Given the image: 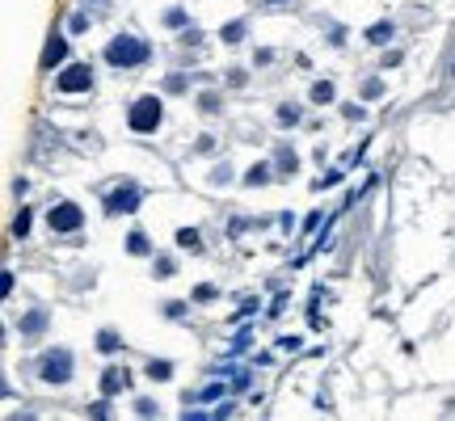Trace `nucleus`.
<instances>
[{
    "instance_id": "obj_1",
    "label": "nucleus",
    "mask_w": 455,
    "mask_h": 421,
    "mask_svg": "<svg viewBox=\"0 0 455 421\" xmlns=\"http://www.w3.org/2000/svg\"><path fill=\"white\" fill-rule=\"evenodd\" d=\"M148 55H152V46L143 38H135V34H118L106 46V64L110 68H139V64H148Z\"/></svg>"
},
{
    "instance_id": "obj_2",
    "label": "nucleus",
    "mask_w": 455,
    "mask_h": 421,
    "mask_svg": "<svg viewBox=\"0 0 455 421\" xmlns=\"http://www.w3.org/2000/svg\"><path fill=\"white\" fill-rule=\"evenodd\" d=\"M161 118H165V110H161V101H157V97H139L131 110H127V123H131V131H139V135L157 131Z\"/></svg>"
},
{
    "instance_id": "obj_3",
    "label": "nucleus",
    "mask_w": 455,
    "mask_h": 421,
    "mask_svg": "<svg viewBox=\"0 0 455 421\" xmlns=\"http://www.w3.org/2000/svg\"><path fill=\"white\" fill-rule=\"evenodd\" d=\"M38 375H42L46 384H68V379H72V354H68V350H51V354L42 358V366H38Z\"/></svg>"
},
{
    "instance_id": "obj_4",
    "label": "nucleus",
    "mask_w": 455,
    "mask_h": 421,
    "mask_svg": "<svg viewBox=\"0 0 455 421\" xmlns=\"http://www.w3.org/2000/svg\"><path fill=\"white\" fill-rule=\"evenodd\" d=\"M55 89H60V93H84V89H93V72H89V64H72V68H64V72L55 76Z\"/></svg>"
},
{
    "instance_id": "obj_5",
    "label": "nucleus",
    "mask_w": 455,
    "mask_h": 421,
    "mask_svg": "<svg viewBox=\"0 0 455 421\" xmlns=\"http://www.w3.org/2000/svg\"><path fill=\"white\" fill-rule=\"evenodd\" d=\"M46 220H51V232H76L84 224V210L72 206V202H60V206H51Z\"/></svg>"
},
{
    "instance_id": "obj_6",
    "label": "nucleus",
    "mask_w": 455,
    "mask_h": 421,
    "mask_svg": "<svg viewBox=\"0 0 455 421\" xmlns=\"http://www.w3.org/2000/svg\"><path fill=\"white\" fill-rule=\"evenodd\" d=\"M135 206H139V190H135V186H123V190H114V194L106 198V210H110V215H118V210H123V215H131Z\"/></svg>"
},
{
    "instance_id": "obj_7",
    "label": "nucleus",
    "mask_w": 455,
    "mask_h": 421,
    "mask_svg": "<svg viewBox=\"0 0 455 421\" xmlns=\"http://www.w3.org/2000/svg\"><path fill=\"white\" fill-rule=\"evenodd\" d=\"M127 388H131V371H127V366H110V371L101 375V392H106V396H118Z\"/></svg>"
},
{
    "instance_id": "obj_8",
    "label": "nucleus",
    "mask_w": 455,
    "mask_h": 421,
    "mask_svg": "<svg viewBox=\"0 0 455 421\" xmlns=\"http://www.w3.org/2000/svg\"><path fill=\"white\" fill-rule=\"evenodd\" d=\"M60 60H68V42L55 34V38L46 42V51H42V60H38V64H42V72H51V68H55Z\"/></svg>"
},
{
    "instance_id": "obj_9",
    "label": "nucleus",
    "mask_w": 455,
    "mask_h": 421,
    "mask_svg": "<svg viewBox=\"0 0 455 421\" xmlns=\"http://www.w3.org/2000/svg\"><path fill=\"white\" fill-rule=\"evenodd\" d=\"M46 329V312L38 307V312H30V316H21V333H42Z\"/></svg>"
},
{
    "instance_id": "obj_10",
    "label": "nucleus",
    "mask_w": 455,
    "mask_h": 421,
    "mask_svg": "<svg viewBox=\"0 0 455 421\" xmlns=\"http://www.w3.org/2000/svg\"><path fill=\"white\" fill-rule=\"evenodd\" d=\"M392 38V21H375L371 30H367V42H375V46H384Z\"/></svg>"
},
{
    "instance_id": "obj_11",
    "label": "nucleus",
    "mask_w": 455,
    "mask_h": 421,
    "mask_svg": "<svg viewBox=\"0 0 455 421\" xmlns=\"http://www.w3.org/2000/svg\"><path fill=\"white\" fill-rule=\"evenodd\" d=\"M118 346H123L118 333H110V329H101V333H97V350H101V354H114Z\"/></svg>"
},
{
    "instance_id": "obj_12",
    "label": "nucleus",
    "mask_w": 455,
    "mask_h": 421,
    "mask_svg": "<svg viewBox=\"0 0 455 421\" xmlns=\"http://www.w3.org/2000/svg\"><path fill=\"white\" fill-rule=\"evenodd\" d=\"M177 249H190V253H198V249H202L198 232H194V228H181V232H177Z\"/></svg>"
},
{
    "instance_id": "obj_13",
    "label": "nucleus",
    "mask_w": 455,
    "mask_h": 421,
    "mask_svg": "<svg viewBox=\"0 0 455 421\" xmlns=\"http://www.w3.org/2000/svg\"><path fill=\"white\" fill-rule=\"evenodd\" d=\"M266 181H270V165H253L244 173V186H266Z\"/></svg>"
},
{
    "instance_id": "obj_14",
    "label": "nucleus",
    "mask_w": 455,
    "mask_h": 421,
    "mask_svg": "<svg viewBox=\"0 0 455 421\" xmlns=\"http://www.w3.org/2000/svg\"><path fill=\"white\" fill-rule=\"evenodd\" d=\"M127 249H131L135 257H143V253H152V244H148V236H143V232H131V236H127Z\"/></svg>"
},
{
    "instance_id": "obj_15",
    "label": "nucleus",
    "mask_w": 455,
    "mask_h": 421,
    "mask_svg": "<svg viewBox=\"0 0 455 421\" xmlns=\"http://www.w3.org/2000/svg\"><path fill=\"white\" fill-rule=\"evenodd\" d=\"M148 375H152V379H161V384H165V379L173 375V362H157V358H152V362H148Z\"/></svg>"
},
{
    "instance_id": "obj_16",
    "label": "nucleus",
    "mask_w": 455,
    "mask_h": 421,
    "mask_svg": "<svg viewBox=\"0 0 455 421\" xmlns=\"http://www.w3.org/2000/svg\"><path fill=\"white\" fill-rule=\"evenodd\" d=\"M312 101H316V105L333 101V84H329V80H316V84H312Z\"/></svg>"
},
{
    "instance_id": "obj_17",
    "label": "nucleus",
    "mask_w": 455,
    "mask_h": 421,
    "mask_svg": "<svg viewBox=\"0 0 455 421\" xmlns=\"http://www.w3.org/2000/svg\"><path fill=\"white\" fill-rule=\"evenodd\" d=\"M220 38H224V42H240V38H244V21H232V26H224V30H220Z\"/></svg>"
},
{
    "instance_id": "obj_18",
    "label": "nucleus",
    "mask_w": 455,
    "mask_h": 421,
    "mask_svg": "<svg viewBox=\"0 0 455 421\" xmlns=\"http://www.w3.org/2000/svg\"><path fill=\"white\" fill-rule=\"evenodd\" d=\"M295 165H299V161H295V152L283 147V152H278V169H283V173H295Z\"/></svg>"
},
{
    "instance_id": "obj_19",
    "label": "nucleus",
    "mask_w": 455,
    "mask_h": 421,
    "mask_svg": "<svg viewBox=\"0 0 455 421\" xmlns=\"http://www.w3.org/2000/svg\"><path fill=\"white\" fill-rule=\"evenodd\" d=\"M26 232H30V210L21 206V215L13 220V236H26Z\"/></svg>"
},
{
    "instance_id": "obj_20",
    "label": "nucleus",
    "mask_w": 455,
    "mask_h": 421,
    "mask_svg": "<svg viewBox=\"0 0 455 421\" xmlns=\"http://www.w3.org/2000/svg\"><path fill=\"white\" fill-rule=\"evenodd\" d=\"M198 105H202V114H215V110H220V97H215V93H202Z\"/></svg>"
},
{
    "instance_id": "obj_21",
    "label": "nucleus",
    "mask_w": 455,
    "mask_h": 421,
    "mask_svg": "<svg viewBox=\"0 0 455 421\" xmlns=\"http://www.w3.org/2000/svg\"><path fill=\"white\" fill-rule=\"evenodd\" d=\"M278 123H299V110H295V105H283V110H278Z\"/></svg>"
},
{
    "instance_id": "obj_22",
    "label": "nucleus",
    "mask_w": 455,
    "mask_h": 421,
    "mask_svg": "<svg viewBox=\"0 0 455 421\" xmlns=\"http://www.w3.org/2000/svg\"><path fill=\"white\" fill-rule=\"evenodd\" d=\"M380 93H384V84H380V80H367V84H363V97H367V101H371V97H380Z\"/></svg>"
},
{
    "instance_id": "obj_23",
    "label": "nucleus",
    "mask_w": 455,
    "mask_h": 421,
    "mask_svg": "<svg viewBox=\"0 0 455 421\" xmlns=\"http://www.w3.org/2000/svg\"><path fill=\"white\" fill-rule=\"evenodd\" d=\"M135 413H139V417H152V413H157V404H152V400H139Z\"/></svg>"
},
{
    "instance_id": "obj_24",
    "label": "nucleus",
    "mask_w": 455,
    "mask_h": 421,
    "mask_svg": "<svg viewBox=\"0 0 455 421\" xmlns=\"http://www.w3.org/2000/svg\"><path fill=\"white\" fill-rule=\"evenodd\" d=\"M165 21H169V26H186V13H181V9H173V13H165Z\"/></svg>"
},
{
    "instance_id": "obj_25",
    "label": "nucleus",
    "mask_w": 455,
    "mask_h": 421,
    "mask_svg": "<svg viewBox=\"0 0 455 421\" xmlns=\"http://www.w3.org/2000/svg\"><path fill=\"white\" fill-rule=\"evenodd\" d=\"M337 181H341V173H325V177H321V181H316V186H321V190H325V186H337Z\"/></svg>"
},
{
    "instance_id": "obj_26",
    "label": "nucleus",
    "mask_w": 455,
    "mask_h": 421,
    "mask_svg": "<svg viewBox=\"0 0 455 421\" xmlns=\"http://www.w3.org/2000/svg\"><path fill=\"white\" fill-rule=\"evenodd\" d=\"M266 5H283V0H266Z\"/></svg>"
}]
</instances>
